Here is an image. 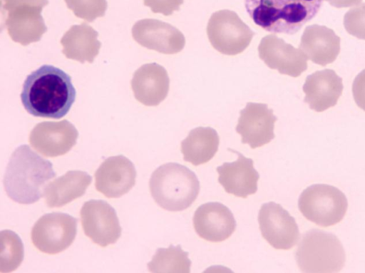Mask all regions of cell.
Instances as JSON below:
<instances>
[{"label": "cell", "mask_w": 365, "mask_h": 273, "mask_svg": "<svg viewBox=\"0 0 365 273\" xmlns=\"http://www.w3.org/2000/svg\"><path fill=\"white\" fill-rule=\"evenodd\" d=\"M98 36V32L86 23L73 25L61 38L62 53L67 58L92 63L101 46Z\"/></svg>", "instance_id": "7402d4cb"}, {"label": "cell", "mask_w": 365, "mask_h": 273, "mask_svg": "<svg viewBox=\"0 0 365 273\" xmlns=\"http://www.w3.org/2000/svg\"><path fill=\"white\" fill-rule=\"evenodd\" d=\"M0 272L14 271L24 259V245L20 237L13 231L0 233Z\"/></svg>", "instance_id": "484cf974"}, {"label": "cell", "mask_w": 365, "mask_h": 273, "mask_svg": "<svg viewBox=\"0 0 365 273\" xmlns=\"http://www.w3.org/2000/svg\"><path fill=\"white\" fill-rule=\"evenodd\" d=\"M67 7L74 15L88 22L105 15L106 0H64Z\"/></svg>", "instance_id": "4316f807"}, {"label": "cell", "mask_w": 365, "mask_h": 273, "mask_svg": "<svg viewBox=\"0 0 365 273\" xmlns=\"http://www.w3.org/2000/svg\"><path fill=\"white\" fill-rule=\"evenodd\" d=\"M258 53L269 68L282 74L298 77L307 68V58L304 53L274 34L262 38Z\"/></svg>", "instance_id": "9a60e30c"}, {"label": "cell", "mask_w": 365, "mask_h": 273, "mask_svg": "<svg viewBox=\"0 0 365 273\" xmlns=\"http://www.w3.org/2000/svg\"><path fill=\"white\" fill-rule=\"evenodd\" d=\"M344 26L349 34L365 40V3L351 8L345 14Z\"/></svg>", "instance_id": "83f0119b"}, {"label": "cell", "mask_w": 365, "mask_h": 273, "mask_svg": "<svg viewBox=\"0 0 365 273\" xmlns=\"http://www.w3.org/2000/svg\"><path fill=\"white\" fill-rule=\"evenodd\" d=\"M76 95L68 74L53 66L43 65L26 77L21 100L29 114L59 119L68 113Z\"/></svg>", "instance_id": "6da1fadb"}, {"label": "cell", "mask_w": 365, "mask_h": 273, "mask_svg": "<svg viewBox=\"0 0 365 273\" xmlns=\"http://www.w3.org/2000/svg\"><path fill=\"white\" fill-rule=\"evenodd\" d=\"M48 0H1L4 24L11 38L23 46L41 40L47 27L41 16Z\"/></svg>", "instance_id": "8992f818"}, {"label": "cell", "mask_w": 365, "mask_h": 273, "mask_svg": "<svg viewBox=\"0 0 365 273\" xmlns=\"http://www.w3.org/2000/svg\"><path fill=\"white\" fill-rule=\"evenodd\" d=\"M331 6L336 8H346L355 6L361 2L362 0H326Z\"/></svg>", "instance_id": "4dcf8cb0"}, {"label": "cell", "mask_w": 365, "mask_h": 273, "mask_svg": "<svg viewBox=\"0 0 365 273\" xmlns=\"http://www.w3.org/2000/svg\"><path fill=\"white\" fill-rule=\"evenodd\" d=\"M133 163L123 155L105 160L95 172L96 189L109 198H118L128 192L135 183Z\"/></svg>", "instance_id": "2e32d148"}, {"label": "cell", "mask_w": 365, "mask_h": 273, "mask_svg": "<svg viewBox=\"0 0 365 273\" xmlns=\"http://www.w3.org/2000/svg\"><path fill=\"white\" fill-rule=\"evenodd\" d=\"M207 34L215 50L225 55L235 56L247 48L255 33L235 11L224 9L212 14Z\"/></svg>", "instance_id": "ba28073f"}, {"label": "cell", "mask_w": 365, "mask_h": 273, "mask_svg": "<svg viewBox=\"0 0 365 273\" xmlns=\"http://www.w3.org/2000/svg\"><path fill=\"white\" fill-rule=\"evenodd\" d=\"M229 150L236 153L238 158L234 162L225 163L217 168L218 182L227 193L246 198L257 192L259 175L251 158L234 150Z\"/></svg>", "instance_id": "ac0fdd59"}, {"label": "cell", "mask_w": 365, "mask_h": 273, "mask_svg": "<svg viewBox=\"0 0 365 273\" xmlns=\"http://www.w3.org/2000/svg\"><path fill=\"white\" fill-rule=\"evenodd\" d=\"M190 266L188 252L183 251L180 245L172 244L168 248L158 249L148 264L151 272L189 273Z\"/></svg>", "instance_id": "d4e9b609"}, {"label": "cell", "mask_w": 365, "mask_h": 273, "mask_svg": "<svg viewBox=\"0 0 365 273\" xmlns=\"http://www.w3.org/2000/svg\"><path fill=\"white\" fill-rule=\"evenodd\" d=\"M56 173L52 163L34 152L27 145L15 149L4 177L7 195L19 204H32L43 195L45 184Z\"/></svg>", "instance_id": "7a4b0ae2"}, {"label": "cell", "mask_w": 365, "mask_h": 273, "mask_svg": "<svg viewBox=\"0 0 365 273\" xmlns=\"http://www.w3.org/2000/svg\"><path fill=\"white\" fill-rule=\"evenodd\" d=\"M220 138L210 127H197L190 131L181 142V153L185 161L199 165L210 161L218 150Z\"/></svg>", "instance_id": "cb8c5ba5"}, {"label": "cell", "mask_w": 365, "mask_h": 273, "mask_svg": "<svg viewBox=\"0 0 365 273\" xmlns=\"http://www.w3.org/2000/svg\"><path fill=\"white\" fill-rule=\"evenodd\" d=\"M258 222L262 237L275 249H289L299 240V231L294 218L279 204H263Z\"/></svg>", "instance_id": "8fae6325"}, {"label": "cell", "mask_w": 365, "mask_h": 273, "mask_svg": "<svg viewBox=\"0 0 365 273\" xmlns=\"http://www.w3.org/2000/svg\"><path fill=\"white\" fill-rule=\"evenodd\" d=\"M192 222L196 233L201 238L212 242L227 239L236 228L232 212L218 202L200 205L195 212Z\"/></svg>", "instance_id": "e0dca14e"}, {"label": "cell", "mask_w": 365, "mask_h": 273, "mask_svg": "<svg viewBox=\"0 0 365 273\" xmlns=\"http://www.w3.org/2000/svg\"><path fill=\"white\" fill-rule=\"evenodd\" d=\"M133 39L148 49L164 54L181 51L185 44V36L177 28L158 19L138 21L132 28Z\"/></svg>", "instance_id": "4fadbf2b"}, {"label": "cell", "mask_w": 365, "mask_h": 273, "mask_svg": "<svg viewBox=\"0 0 365 273\" xmlns=\"http://www.w3.org/2000/svg\"><path fill=\"white\" fill-rule=\"evenodd\" d=\"M149 187L155 202L164 210L178 212L188 208L200 192L194 172L176 163L158 167L152 174Z\"/></svg>", "instance_id": "277c9868"}, {"label": "cell", "mask_w": 365, "mask_h": 273, "mask_svg": "<svg viewBox=\"0 0 365 273\" xmlns=\"http://www.w3.org/2000/svg\"><path fill=\"white\" fill-rule=\"evenodd\" d=\"M277 120L273 110L267 104L247 103L240 112L236 131L241 135L242 143L256 148L274 139Z\"/></svg>", "instance_id": "5bb4252c"}, {"label": "cell", "mask_w": 365, "mask_h": 273, "mask_svg": "<svg viewBox=\"0 0 365 273\" xmlns=\"http://www.w3.org/2000/svg\"><path fill=\"white\" fill-rule=\"evenodd\" d=\"M324 0H245L254 23L274 34H294L321 9Z\"/></svg>", "instance_id": "3957f363"}, {"label": "cell", "mask_w": 365, "mask_h": 273, "mask_svg": "<svg viewBox=\"0 0 365 273\" xmlns=\"http://www.w3.org/2000/svg\"><path fill=\"white\" fill-rule=\"evenodd\" d=\"M77 233V220L66 213L43 215L33 226L31 238L41 252L55 254L66 249Z\"/></svg>", "instance_id": "9c48e42d"}, {"label": "cell", "mask_w": 365, "mask_h": 273, "mask_svg": "<svg viewBox=\"0 0 365 273\" xmlns=\"http://www.w3.org/2000/svg\"><path fill=\"white\" fill-rule=\"evenodd\" d=\"M299 48L307 59L325 66L334 62L340 52V38L334 31L318 24L306 27Z\"/></svg>", "instance_id": "44dd1931"}, {"label": "cell", "mask_w": 365, "mask_h": 273, "mask_svg": "<svg viewBox=\"0 0 365 273\" xmlns=\"http://www.w3.org/2000/svg\"><path fill=\"white\" fill-rule=\"evenodd\" d=\"M144 5L150 8L153 13H160L165 16L173 14L178 11L184 0H143Z\"/></svg>", "instance_id": "f1b7e54d"}, {"label": "cell", "mask_w": 365, "mask_h": 273, "mask_svg": "<svg viewBox=\"0 0 365 273\" xmlns=\"http://www.w3.org/2000/svg\"><path fill=\"white\" fill-rule=\"evenodd\" d=\"M170 79L167 71L156 63H146L137 69L131 87L137 101L147 106L159 105L167 97Z\"/></svg>", "instance_id": "d6986e66"}, {"label": "cell", "mask_w": 365, "mask_h": 273, "mask_svg": "<svg viewBox=\"0 0 365 273\" xmlns=\"http://www.w3.org/2000/svg\"><path fill=\"white\" fill-rule=\"evenodd\" d=\"M92 180L80 170L68 171L45 186L43 195L49 207H60L84 195Z\"/></svg>", "instance_id": "603a6c76"}, {"label": "cell", "mask_w": 365, "mask_h": 273, "mask_svg": "<svg viewBox=\"0 0 365 273\" xmlns=\"http://www.w3.org/2000/svg\"><path fill=\"white\" fill-rule=\"evenodd\" d=\"M352 94L356 105L365 111V69L355 77L352 83Z\"/></svg>", "instance_id": "f546056e"}, {"label": "cell", "mask_w": 365, "mask_h": 273, "mask_svg": "<svg viewBox=\"0 0 365 273\" xmlns=\"http://www.w3.org/2000/svg\"><path fill=\"white\" fill-rule=\"evenodd\" d=\"M343 88L342 78L334 70L317 71L306 78L304 102L312 110L324 111L337 103Z\"/></svg>", "instance_id": "ffe728a7"}, {"label": "cell", "mask_w": 365, "mask_h": 273, "mask_svg": "<svg viewBox=\"0 0 365 273\" xmlns=\"http://www.w3.org/2000/svg\"><path fill=\"white\" fill-rule=\"evenodd\" d=\"M298 207L308 220L321 227H329L342 220L348 202L345 195L336 187L314 184L301 193Z\"/></svg>", "instance_id": "52a82bcc"}, {"label": "cell", "mask_w": 365, "mask_h": 273, "mask_svg": "<svg viewBox=\"0 0 365 273\" xmlns=\"http://www.w3.org/2000/svg\"><path fill=\"white\" fill-rule=\"evenodd\" d=\"M295 258L302 272H339L344 267L346 254L341 242L332 233L310 230L303 235Z\"/></svg>", "instance_id": "5b68a950"}, {"label": "cell", "mask_w": 365, "mask_h": 273, "mask_svg": "<svg viewBox=\"0 0 365 273\" xmlns=\"http://www.w3.org/2000/svg\"><path fill=\"white\" fill-rule=\"evenodd\" d=\"M78 132L66 120L38 123L31 131L29 142L46 157H57L68 153L76 143Z\"/></svg>", "instance_id": "7c38bea8"}, {"label": "cell", "mask_w": 365, "mask_h": 273, "mask_svg": "<svg viewBox=\"0 0 365 273\" xmlns=\"http://www.w3.org/2000/svg\"><path fill=\"white\" fill-rule=\"evenodd\" d=\"M81 220L85 235L101 247L114 244L120 237L116 212L104 200L86 202L81 210Z\"/></svg>", "instance_id": "30bf717a"}]
</instances>
